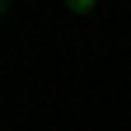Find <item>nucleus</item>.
<instances>
[{
	"label": "nucleus",
	"mask_w": 131,
	"mask_h": 131,
	"mask_svg": "<svg viewBox=\"0 0 131 131\" xmlns=\"http://www.w3.org/2000/svg\"><path fill=\"white\" fill-rule=\"evenodd\" d=\"M70 14H94V0H70Z\"/></svg>",
	"instance_id": "obj_1"
},
{
	"label": "nucleus",
	"mask_w": 131,
	"mask_h": 131,
	"mask_svg": "<svg viewBox=\"0 0 131 131\" xmlns=\"http://www.w3.org/2000/svg\"><path fill=\"white\" fill-rule=\"evenodd\" d=\"M0 14H5V0H0Z\"/></svg>",
	"instance_id": "obj_2"
}]
</instances>
